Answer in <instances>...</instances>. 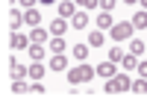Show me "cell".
Wrapping results in <instances>:
<instances>
[{
	"mask_svg": "<svg viewBox=\"0 0 147 103\" xmlns=\"http://www.w3.org/2000/svg\"><path fill=\"white\" fill-rule=\"evenodd\" d=\"M97 71H100V77H103V80H112V77L118 74V71H115V62H112V59H109V62H100V65H97Z\"/></svg>",
	"mask_w": 147,
	"mask_h": 103,
	"instance_id": "obj_5",
	"label": "cell"
},
{
	"mask_svg": "<svg viewBox=\"0 0 147 103\" xmlns=\"http://www.w3.org/2000/svg\"><path fill=\"white\" fill-rule=\"evenodd\" d=\"M68 30V24H65V18H59V21H53L50 24V35H62Z\"/></svg>",
	"mask_w": 147,
	"mask_h": 103,
	"instance_id": "obj_14",
	"label": "cell"
},
{
	"mask_svg": "<svg viewBox=\"0 0 147 103\" xmlns=\"http://www.w3.org/2000/svg\"><path fill=\"white\" fill-rule=\"evenodd\" d=\"M18 3H21V6H27V9H32L35 3H38V0H18Z\"/></svg>",
	"mask_w": 147,
	"mask_h": 103,
	"instance_id": "obj_29",
	"label": "cell"
},
{
	"mask_svg": "<svg viewBox=\"0 0 147 103\" xmlns=\"http://www.w3.org/2000/svg\"><path fill=\"white\" fill-rule=\"evenodd\" d=\"M44 74H47V71L41 68V62H32V65H30V77H32V80H41Z\"/></svg>",
	"mask_w": 147,
	"mask_h": 103,
	"instance_id": "obj_18",
	"label": "cell"
},
{
	"mask_svg": "<svg viewBox=\"0 0 147 103\" xmlns=\"http://www.w3.org/2000/svg\"><path fill=\"white\" fill-rule=\"evenodd\" d=\"M77 3H80V6H82V9H94V6H97V3H100V0H77Z\"/></svg>",
	"mask_w": 147,
	"mask_h": 103,
	"instance_id": "obj_28",
	"label": "cell"
},
{
	"mask_svg": "<svg viewBox=\"0 0 147 103\" xmlns=\"http://www.w3.org/2000/svg\"><path fill=\"white\" fill-rule=\"evenodd\" d=\"M138 74H141L144 80H147V62H141V65H138Z\"/></svg>",
	"mask_w": 147,
	"mask_h": 103,
	"instance_id": "obj_30",
	"label": "cell"
},
{
	"mask_svg": "<svg viewBox=\"0 0 147 103\" xmlns=\"http://www.w3.org/2000/svg\"><path fill=\"white\" fill-rule=\"evenodd\" d=\"M132 27H136V30H147V12H136V18H132Z\"/></svg>",
	"mask_w": 147,
	"mask_h": 103,
	"instance_id": "obj_16",
	"label": "cell"
},
{
	"mask_svg": "<svg viewBox=\"0 0 147 103\" xmlns=\"http://www.w3.org/2000/svg\"><path fill=\"white\" fill-rule=\"evenodd\" d=\"M97 24H100V30H112V27H115V21H112V15H109V12H100Z\"/></svg>",
	"mask_w": 147,
	"mask_h": 103,
	"instance_id": "obj_13",
	"label": "cell"
},
{
	"mask_svg": "<svg viewBox=\"0 0 147 103\" xmlns=\"http://www.w3.org/2000/svg\"><path fill=\"white\" fill-rule=\"evenodd\" d=\"M115 6H118V0H100V9L103 12H112Z\"/></svg>",
	"mask_w": 147,
	"mask_h": 103,
	"instance_id": "obj_27",
	"label": "cell"
},
{
	"mask_svg": "<svg viewBox=\"0 0 147 103\" xmlns=\"http://www.w3.org/2000/svg\"><path fill=\"white\" fill-rule=\"evenodd\" d=\"M88 44H91V47H103V30H94V33L88 35Z\"/></svg>",
	"mask_w": 147,
	"mask_h": 103,
	"instance_id": "obj_19",
	"label": "cell"
},
{
	"mask_svg": "<svg viewBox=\"0 0 147 103\" xmlns=\"http://www.w3.org/2000/svg\"><path fill=\"white\" fill-rule=\"evenodd\" d=\"M21 24H24V15H21L18 9H12V12H9V27H12V30H18Z\"/></svg>",
	"mask_w": 147,
	"mask_h": 103,
	"instance_id": "obj_12",
	"label": "cell"
},
{
	"mask_svg": "<svg viewBox=\"0 0 147 103\" xmlns=\"http://www.w3.org/2000/svg\"><path fill=\"white\" fill-rule=\"evenodd\" d=\"M109 59H112V62H124V50H121V47H112V50H109Z\"/></svg>",
	"mask_w": 147,
	"mask_h": 103,
	"instance_id": "obj_25",
	"label": "cell"
},
{
	"mask_svg": "<svg viewBox=\"0 0 147 103\" xmlns=\"http://www.w3.org/2000/svg\"><path fill=\"white\" fill-rule=\"evenodd\" d=\"M27 50H30V59H32V62H41V59H44V47H38V44H30Z\"/></svg>",
	"mask_w": 147,
	"mask_h": 103,
	"instance_id": "obj_17",
	"label": "cell"
},
{
	"mask_svg": "<svg viewBox=\"0 0 147 103\" xmlns=\"http://www.w3.org/2000/svg\"><path fill=\"white\" fill-rule=\"evenodd\" d=\"M141 3H144V6H147V0H141Z\"/></svg>",
	"mask_w": 147,
	"mask_h": 103,
	"instance_id": "obj_33",
	"label": "cell"
},
{
	"mask_svg": "<svg viewBox=\"0 0 147 103\" xmlns=\"http://www.w3.org/2000/svg\"><path fill=\"white\" fill-rule=\"evenodd\" d=\"M132 91H138V94H147V80H144V77L132 83Z\"/></svg>",
	"mask_w": 147,
	"mask_h": 103,
	"instance_id": "obj_23",
	"label": "cell"
},
{
	"mask_svg": "<svg viewBox=\"0 0 147 103\" xmlns=\"http://www.w3.org/2000/svg\"><path fill=\"white\" fill-rule=\"evenodd\" d=\"M124 68H127V71L138 68V56H132V53H129V56H124Z\"/></svg>",
	"mask_w": 147,
	"mask_h": 103,
	"instance_id": "obj_22",
	"label": "cell"
},
{
	"mask_svg": "<svg viewBox=\"0 0 147 103\" xmlns=\"http://www.w3.org/2000/svg\"><path fill=\"white\" fill-rule=\"evenodd\" d=\"M124 3H138V0H124Z\"/></svg>",
	"mask_w": 147,
	"mask_h": 103,
	"instance_id": "obj_32",
	"label": "cell"
},
{
	"mask_svg": "<svg viewBox=\"0 0 147 103\" xmlns=\"http://www.w3.org/2000/svg\"><path fill=\"white\" fill-rule=\"evenodd\" d=\"M53 53H62V50H65V41H62V35H53Z\"/></svg>",
	"mask_w": 147,
	"mask_h": 103,
	"instance_id": "obj_24",
	"label": "cell"
},
{
	"mask_svg": "<svg viewBox=\"0 0 147 103\" xmlns=\"http://www.w3.org/2000/svg\"><path fill=\"white\" fill-rule=\"evenodd\" d=\"M12 91H15V94H27V91H30V85L24 83V80H15V83H12Z\"/></svg>",
	"mask_w": 147,
	"mask_h": 103,
	"instance_id": "obj_21",
	"label": "cell"
},
{
	"mask_svg": "<svg viewBox=\"0 0 147 103\" xmlns=\"http://www.w3.org/2000/svg\"><path fill=\"white\" fill-rule=\"evenodd\" d=\"M9 68H12V71H9V74H12V80H24V77L30 74V68H27V65H21V62H15V59L9 62Z\"/></svg>",
	"mask_w": 147,
	"mask_h": 103,
	"instance_id": "obj_4",
	"label": "cell"
},
{
	"mask_svg": "<svg viewBox=\"0 0 147 103\" xmlns=\"http://www.w3.org/2000/svg\"><path fill=\"white\" fill-rule=\"evenodd\" d=\"M50 65H53V71H65V68H68V59H65L62 53H53V62H50Z\"/></svg>",
	"mask_w": 147,
	"mask_h": 103,
	"instance_id": "obj_15",
	"label": "cell"
},
{
	"mask_svg": "<svg viewBox=\"0 0 147 103\" xmlns=\"http://www.w3.org/2000/svg\"><path fill=\"white\" fill-rule=\"evenodd\" d=\"M24 24H30V27H35V24H41V12L38 9H27V12H24Z\"/></svg>",
	"mask_w": 147,
	"mask_h": 103,
	"instance_id": "obj_6",
	"label": "cell"
},
{
	"mask_svg": "<svg viewBox=\"0 0 147 103\" xmlns=\"http://www.w3.org/2000/svg\"><path fill=\"white\" fill-rule=\"evenodd\" d=\"M127 88H132V83L124 74H115L112 80H106V94H121V91H127Z\"/></svg>",
	"mask_w": 147,
	"mask_h": 103,
	"instance_id": "obj_2",
	"label": "cell"
},
{
	"mask_svg": "<svg viewBox=\"0 0 147 103\" xmlns=\"http://www.w3.org/2000/svg\"><path fill=\"white\" fill-rule=\"evenodd\" d=\"M132 30H136V27H132V21L127 24H115V27H112V38H115V41H127V38H132Z\"/></svg>",
	"mask_w": 147,
	"mask_h": 103,
	"instance_id": "obj_3",
	"label": "cell"
},
{
	"mask_svg": "<svg viewBox=\"0 0 147 103\" xmlns=\"http://www.w3.org/2000/svg\"><path fill=\"white\" fill-rule=\"evenodd\" d=\"M59 18H74V3L71 0H62V3H59Z\"/></svg>",
	"mask_w": 147,
	"mask_h": 103,
	"instance_id": "obj_9",
	"label": "cell"
},
{
	"mask_svg": "<svg viewBox=\"0 0 147 103\" xmlns=\"http://www.w3.org/2000/svg\"><path fill=\"white\" fill-rule=\"evenodd\" d=\"M144 50H147V44L141 41V38H132V41H129V53H132V56H141Z\"/></svg>",
	"mask_w": 147,
	"mask_h": 103,
	"instance_id": "obj_8",
	"label": "cell"
},
{
	"mask_svg": "<svg viewBox=\"0 0 147 103\" xmlns=\"http://www.w3.org/2000/svg\"><path fill=\"white\" fill-rule=\"evenodd\" d=\"M47 35H50V33H47V30H41V27H35L30 38H32V44H44V41H47Z\"/></svg>",
	"mask_w": 147,
	"mask_h": 103,
	"instance_id": "obj_10",
	"label": "cell"
},
{
	"mask_svg": "<svg viewBox=\"0 0 147 103\" xmlns=\"http://www.w3.org/2000/svg\"><path fill=\"white\" fill-rule=\"evenodd\" d=\"M74 27H77V30H82V27H88V15H85V12H74Z\"/></svg>",
	"mask_w": 147,
	"mask_h": 103,
	"instance_id": "obj_11",
	"label": "cell"
},
{
	"mask_svg": "<svg viewBox=\"0 0 147 103\" xmlns=\"http://www.w3.org/2000/svg\"><path fill=\"white\" fill-rule=\"evenodd\" d=\"M38 3H47V6H53V0H38Z\"/></svg>",
	"mask_w": 147,
	"mask_h": 103,
	"instance_id": "obj_31",
	"label": "cell"
},
{
	"mask_svg": "<svg viewBox=\"0 0 147 103\" xmlns=\"http://www.w3.org/2000/svg\"><path fill=\"white\" fill-rule=\"evenodd\" d=\"M85 56H88V47H85V44L74 47V59H77V62H85Z\"/></svg>",
	"mask_w": 147,
	"mask_h": 103,
	"instance_id": "obj_20",
	"label": "cell"
},
{
	"mask_svg": "<svg viewBox=\"0 0 147 103\" xmlns=\"http://www.w3.org/2000/svg\"><path fill=\"white\" fill-rule=\"evenodd\" d=\"M94 74H97V68H91V65H85V62H80L74 71H68V83H71V85H77V83H91Z\"/></svg>",
	"mask_w": 147,
	"mask_h": 103,
	"instance_id": "obj_1",
	"label": "cell"
},
{
	"mask_svg": "<svg viewBox=\"0 0 147 103\" xmlns=\"http://www.w3.org/2000/svg\"><path fill=\"white\" fill-rule=\"evenodd\" d=\"M9 44L15 47V50H27V47H30V41H27V38H24V35H21L18 30L12 33V41H9Z\"/></svg>",
	"mask_w": 147,
	"mask_h": 103,
	"instance_id": "obj_7",
	"label": "cell"
},
{
	"mask_svg": "<svg viewBox=\"0 0 147 103\" xmlns=\"http://www.w3.org/2000/svg\"><path fill=\"white\" fill-rule=\"evenodd\" d=\"M30 94H44V85H41V80H35V83L30 85Z\"/></svg>",
	"mask_w": 147,
	"mask_h": 103,
	"instance_id": "obj_26",
	"label": "cell"
}]
</instances>
